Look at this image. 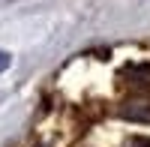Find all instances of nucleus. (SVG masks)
<instances>
[{
    "mask_svg": "<svg viewBox=\"0 0 150 147\" xmlns=\"http://www.w3.org/2000/svg\"><path fill=\"white\" fill-rule=\"evenodd\" d=\"M9 66H12V54L9 51H0V72H6Z\"/></svg>",
    "mask_w": 150,
    "mask_h": 147,
    "instance_id": "f03ea898",
    "label": "nucleus"
},
{
    "mask_svg": "<svg viewBox=\"0 0 150 147\" xmlns=\"http://www.w3.org/2000/svg\"><path fill=\"white\" fill-rule=\"evenodd\" d=\"M126 120H150V102H129V108L120 111Z\"/></svg>",
    "mask_w": 150,
    "mask_h": 147,
    "instance_id": "f257e3e1",
    "label": "nucleus"
}]
</instances>
